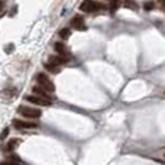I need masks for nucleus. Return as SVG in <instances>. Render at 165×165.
I'll return each instance as SVG.
<instances>
[{
  "label": "nucleus",
  "mask_w": 165,
  "mask_h": 165,
  "mask_svg": "<svg viewBox=\"0 0 165 165\" xmlns=\"http://www.w3.org/2000/svg\"><path fill=\"white\" fill-rule=\"evenodd\" d=\"M36 81H37L39 86L42 87L44 90H46L47 92H55L56 87H55L53 82L50 79V77H49L47 74H45V73H42V72L39 73V74L36 76Z\"/></svg>",
  "instance_id": "obj_1"
},
{
  "label": "nucleus",
  "mask_w": 165,
  "mask_h": 165,
  "mask_svg": "<svg viewBox=\"0 0 165 165\" xmlns=\"http://www.w3.org/2000/svg\"><path fill=\"white\" fill-rule=\"evenodd\" d=\"M102 8H103V5L95 2V0H85V2L79 5V10L83 13H95V11L101 10Z\"/></svg>",
  "instance_id": "obj_2"
},
{
  "label": "nucleus",
  "mask_w": 165,
  "mask_h": 165,
  "mask_svg": "<svg viewBox=\"0 0 165 165\" xmlns=\"http://www.w3.org/2000/svg\"><path fill=\"white\" fill-rule=\"evenodd\" d=\"M18 112H19L21 116H24L25 118H31V119L40 118L41 114H42V112H41L40 109H37V108H31V107H26V106L19 107Z\"/></svg>",
  "instance_id": "obj_3"
},
{
  "label": "nucleus",
  "mask_w": 165,
  "mask_h": 165,
  "mask_svg": "<svg viewBox=\"0 0 165 165\" xmlns=\"http://www.w3.org/2000/svg\"><path fill=\"white\" fill-rule=\"evenodd\" d=\"M13 125L16 128V129H35L39 127L37 123H34V122H25V121H21V119H14L13 121Z\"/></svg>",
  "instance_id": "obj_4"
},
{
  "label": "nucleus",
  "mask_w": 165,
  "mask_h": 165,
  "mask_svg": "<svg viewBox=\"0 0 165 165\" xmlns=\"http://www.w3.org/2000/svg\"><path fill=\"white\" fill-rule=\"evenodd\" d=\"M25 99L30 103H34V104H37V106H44V107H49L51 106V101H47L42 97H39V96H26Z\"/></svg>",
  "instance_id": "obj_5"
},
{
  "label": "nucleus",
  "mask_w": 165,
  "mask_h": 165,
  "mask_svg": "<svg viewBox=\"0 0 165 165\" xmlns=\"http://www.w3.org/2000/svg\"><path fill=\"white\" fill-rule=\"evenodd\" d=\"M71 25H72L76 30H78V31H85V30L87 29V27H86V24H85V19L82 18V16H79V15H76V16L72 18Z\"/></svg>",
  "instance_id": "obj_6"
},
{
  "label": "nucleus",
  "mask_w": 165,
  "mask_h": 165,
  "mask_svg": "<svg viewBox=\"0 0 165 165\" xmlns=\"http://www.w3.org/2000/svg\"><path fill=\"white\" fill-rule=\"evenodd\" d=\"M32 92H34L36 96L42 97V98H45V99H47V101H52V99H55L53 96H50V93H49L46 90H44L42 87H40V86H35V87L32 88Z\"/></svg>",
  "instance_id": "obj_7"
},
{
  "label": "nucleus",
  "mask_w": 165,
  "mask_h": 165,
  "mask_svg": "<svg viewBox=\"0 0 165 165\" xmlns=\"http://www.w3.org/2000/svg\"><path fill=\"white\" fill-rule=\"evenodd\" d=\"M68 61H70V56L67 53L66 55H58V56H51L49 58V62H52V63H55L57 66H61V65H63V63H66Z\"/></svg>",
  "instance_id": "obj_8"
},
{
  "label": "nucleus",
  "mask_w": 165,
  "mask_h": 165,
  "mask_svg": "<svg viewBox=\"0 0 165 165\" xmlns=\"http://www.w3.org/2000/svg\"><path fill=\"white\" fill-rule=\"evenodd\" d=\"M16 93H18L16 88H14V87H8V88H5V90H3L2 92H0V97H3V98H11V97H14Z\"/></svg>",
  "instance_id": "obj_9"
},
{
  "label": "nucleus",
  "mask_w": 165,
  "mask_h": 165,
  "mask_svg": "<svg viewBox=\"0 0 165 165\" xmlns=\"http://www.w3.org/2000/svg\"><path fill=\"white\" fill-rule=\"evenodd\" d=\"M20 143H21V139H19V138H11V139L6 143V148H5V150H14Z\"/></svg>",
  "instance_id": "obj_10"
},
{
  "label": "nucleus",
  "mask_w": 165,
  "mask_h": 165,
  "mask_svg": "<svg viewBox=\"0 0 165 165\" xmlns=\"http://www.w3.org/2000/svg\"><path fill=\"white\" fill-rule=\"evenodd\" d=\"M45 68L47 70V71H50V72H52V73H57V72H60V66H57V65H55V63H52V62H47V63H45Z\"/></svg>",
  "instance_id": "obj_11"
},
{
  "label": "nucleus",
  "mask_w": 165,
  "mask_h": 165,
  "mask_svg": "<svg viewBox=\"0 0 165 165\" xmlns=\"http://www.w3.org/2000/svg\"><path fill=\"white\" fill-rule=\"evenodd\" d=\"M55 51L58 52L60 55H66V47L62 42H56L55 44Z\"/></svg>",
  "instance_id": "obj_12"
},
{
  "label": "nucleus",
  "mask_w": 165,
  "mask_h": 165,
  "mask_svg": "<svg viewBox=\"0 0 165 165\" xmlns=\"http://www.w3.org/2000/svg\"><path fill=\"white\" fill-rule=\"evenodd\" d=\"M70 36H71V30H70L68 27H65V29H62V30L60 31V37H61V39L67 40Z\"/></svg>",
  "instance_id": "obj_13"
},
{
  "label": "nucleus",
  "mask_w": 165,
  "mask_h": 165,
  "mask_svg": "<svg viewBox=\"0 0 165 165\" xmlns=\"http://www.w3.org/2000/svg\"><path fill=\"white\" fill-rule=\"evenodd\" d=\"M9 132H10V129L6 127V128H4V130L2 132V134H0V140H4L8 135H9Z\"/></svg>",
  "instance_id": "obj_14"
},
{
  "label": "nucleus",
  "mask_w": 165,
  "mask_h": 165,
  "mask_svg": "<svg viewBox=\"0 0 165 165\" xmlns=\"http://www.w3.org/2000/svg\"><path fill=\"white\" fill-rule=\"evenodd\" d=\"M144 9L148 10V11H149V10H153V9H154V3H153V2H146V3L144 4Z\"/></svg>",
  "instance_id": "obj_15"
},
{
  "label": "nucleus",
  "mask_w": 165,
  "mask_h": 165,
  "mask_svg": "<svg viewBox=\"0 0 165 165\" xmlns=\"http://www.w3.org/2000/svg\"><path fill=\"white\" fill-rule=\"evenodd\" d=\"M0 165H19V163H15L13 160H6V161L0 163Z\"/></svg>",
  "instance_id": "obj_16"
},
{
  "label": "nucleus",
  "mask_w": 165,
  "mask_h": 165,
  "mask_svg": "<svg viewBox=\"0 0 165 165\" xmlns=\"http://www.w3.org/2000/svg\"><path fill=\"white\" fill-rule=\"evenodd\" d=\"M158 2H159V4H160L163 8H165V0H158Z\"/></svg>",
  "instance_id": "obj_17"
}]
</instances>
